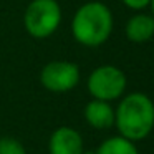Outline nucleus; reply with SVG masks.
Returning <instances> with one entry per match:
<instances>
[{
  "instance_id": "423d86ee",
  "label": "nucleus",
  "mask_w": 154,
  "mask_h": 154,
  "mask_svg": "<svg viewBox=\"0 0 154 154\" xmlns=\"http://www.w3.org/2000/svg\"><path fill=\"white\" fill-rule=\"evenodd\" d=\"M48 149L50 154H81L83 137L75 128L60 126L51 133Z\"/></svg>"
},
{
  "instance_id": "20e7f679",
  "label": "nucleus",
  "mask_w": 154,
  "mask_h": 154,
  "mask_svg": "<svg viewBox=\"0 0 154 154\" xmlns=\"http://www.w3.org/2000/svg\"><path fill=\"white\" fill-rule=\"evenodd\" d=\"M126 75L114 65H101L88 76L86 88L94 100L113 101L123 96L126 90Z\"/></svg>"
},
{
  "instance_id": "ddd939ff",
  "label": "nucleus",
  "mask_w": 154,
  "mask_h": 154,
  "mask_svg": "<svg viewBox=\"0 0 154 154\" xmlns=\"http://www.w3.org/2000/svg\"><path fill=\"white\" fill-rule=\"evenodd\" d=\"M81 154H96V152H91V151H83Z\"/></svg>"
},
{
  "instance_id": "f03ea898",
  "label": "nucleus",
  "mask_w": 154,
  "mask_h": 154,
  "mask_svg": "<svg viewBox=\"0 0 154 154\" xmlns=\"http://www.w3.org/2000/svg\"><path fill=\"white\" fill-rule=\"evenodd\" d=\"M113 14L103 2H86L73 15L71 33L83 47H100L113 33Z\"/></svg>"
},
{
  "instance_id": "7ed1b4c3",
  "label": "nucleus",
  "mask_w": 154,
  "mask_h": 154,
  "mask_svg": "<svg viewBox=\"0 0 154 154\" xmlns=\"http://www.w3.org/2000/svg\"><path fill=\"white\" fill-rule=\"evenodd\" d=\"M61 23V7L57 0H32L23 14V27L37 40L48 38Z\"/></svg>"
},
{
  "instance_id": "f8f14e48",
  "label": "nucleus",
  "mask_w": 154,
  "mask_h": 154,
  "mask_svg": "<svg viewBox=\"0 0 154 154\" xmlns=\"http://www.w3.org/2000/svg\"><path fill=\"white\" fill-rule=\"evenodd\" d=\"M149 7H151V12H152V17H154V0L149 2Z\"/></svg>"
},
{
  "instance_id": "6e6552de",
  "label": "nucleus",
  "mask_w": 154,
  "mask_h": 154,
  "mask_svg": "<svg viewBox=\"0 0 154 154\" xmlns=\"http://www.w3.org/2000/svg\"><path fill=\"white\" fill-rule=\"evenodd\" d=\"M126 38L133 43H146L154 37V17L147 14H136L128 20L124 28Z\"/></svg>"
},
{
  "instance_id": "9d476101",
  "label": "nucleus",
  "mask_w": 154,
  "mask_h": 154,
  "mask_svg": "<svg viewBox=\"0 0 154 154\" xmlns=\"http://www.w3.org/2000/svg\"><path fill=\"white\" fill-rule=\"evenodd\" d=\"M0 154H27V149L15 137H0Z\"/></svg>"
},
{
  "instance_id": "0eeeda50",
  "label": "nucleus",
  "mask_w": 154,
  "mask_h": 154,
  "mask_svg": "<svg viewBox=\"0 0 154 154\" xmlns=\"http://www.w3.org/2000/svg\"><path fill=\"white\" fill-rule=\"evenodd\" d=\"M85 119L94 129H108L114 124V109L111 108L109 101L91 100L85 106Z\"/></svg>"
},
{
  "instance_id": "39448f33",
  "label": "nucleus",
  "mask_w": 154,
  "mask_h": 154,
  "mask_svg": "<svg viewBox=\"0 0 154 154\" xmlns=\"http://www.w3.org/2000/svg\"><path fill=\"white\" fill-rule=\"evenodd\" d=\"M80 66L73 61L57 60L43 66L40 73V83L51 93H66L80 83Z\"/></svg>"
},
{
  "instance_id": "f257e3e1",
  "label": "nucleus",
  "mask_w": 154,
  "mask_h": 154,
  "mask_svg": "<svg viewBox=\"0 0 154 154\" xmlns=\"http://www.w3.org/2000/svg\"><path fill=\"white\" fill-rule=\"evenodd\" d=\"M114 126L129 141L146 139L154 129V103L144 93H129L114 109Z\"/></svg>"
},
{
  "instance_id": "1a4fd4ad",
  "label": "nucleus",
  "mask_w": 154,
  "mask_h": 154,
  "mask_svg": "<svg viewBox=\"0 0 154 154\" xmlns=\"http://www.w3.org/2000/svg\"><path fill=\"white\" fill-rule=\"evenodd\" d=\"M96 154H139V151L134 146V141L123 136H113L100 144Z\"/></svg>"
},
{
  "instance_id": "9b49d317",
  "label": "nucleus",
  "mask_w": 154,
  "mask_h": 154,
  "mask_svg": "<svg viewBox=\"0 0 154 154\" xmlns=\"http://www.w3.org/2000/svg\"><path fill=\"white\" fill-rule=\"evenodd\" d=\"M121 2L131 10H144L146 7H149L151 0H121Z\"/></svg>"
}]
</instances>
